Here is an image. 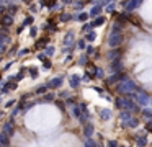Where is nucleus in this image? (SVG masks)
Listing matches in <instances>:
<instances>
[{
	"label": "nucleus",
	"instance_id": "33",
	"mask_svg": "<svg viewBox=\"0 0 152 147\" xmlns=\"http://www.w3.org/2000/svg\"><path fill=\"white\" fill-rule=\"evenodd\" d=\"M131 113H129V111H121V119H126V121H129L131 119Z\"/></svg>",
	"mask_w": 152,
	"mask_h": 147
},
{
	"label": "nucleus",
	"instance_id": "52",
	"mask_svg": "<svg viewBox=\"0 0 152 147\" xmlns=\"http://www.w3.org/2000/svg\"><path fill=\"white\" fill-rule=\"evenodd\" d=\"M118 147H123V146H118Z\"/></svg>",
	"mask_w": 152,
	"mask_h": 147
},
{
	"label": "nucleus",
	"instance_id": "13",
	"mask_svg": "<svg viewBox=\"0 0 152 147\" xmlns=\"http://www.w3.org/2000/svg\"><path fill=\"white\" fill-rule=\"evenodd\" d=\"M80 80H82V78H80L79 75H72V77L69 78V85H70L72 88H77V87L80 85Z\"/></svg>",
	"mask_w": 152,
	"mask_h": 147
},
{
	"label": "nucleus",
	"instance_id": "28",
	"mask_svg": "<svg viewBox=\"0 0 152 147\" xmlns=\"http://www.w3.org/2000/svg\"><path fill=\"white\" fill-rule=\"evenodd\" d=\"M115 105H116V108H118V110H124V103H123V98H116L115 100Z\"/></svg>",
	"mask_w": 152,
	"mask_h": 147
},
{
	"label": "nucleus",
	"instance_id": "8",
	"mask_svg": "<svg viewBox=\"0 0 152 147\" xmlns=\"http://www.w3.org/2000/svg\"><path fill=\"white\" fill-rule=\"evenodd\" d=\"M111 72H113V74H119V72H123V62H121V59L111 61Z\"/></svg>",
	"mask_w": 152,
	"mask_h": 147
},
{
	"label": "nucleus",
	"instance_id": "15",
	"mask_svg": "<svg viewBox=\"0 0 152 147\" xmlns=\"http://www.w3.org/2000/svg\"><path fill=\"white\" fill-rule=\"evenodd\" d=\"M72 18H75V16H74L72 13H61L57 20H59V21H62V23H67V21H70Z\"/></svg>",
	"mask_w": 152,
	"mask_h": 147
},
{
	"label": "nucleus",
	"instance_id": "12",
	"mask_svg": "<svg viewBox=\"0 0 152 147\" xmlns=\"http://www.w3.org/2000/svg\"><path fill=\"white\" fill-rule=\"evenodd\" d=\"M8 144H10V136L7 132H0V146L8 147Z\"/></svg>",
	"mask_w": 152,
	"mask_h": 147
},
{
	"label": "nucleus",
	"instance_id": "50",
	"mask_svg": "<svg viewBox=\"0 0 152 147\" xmlns=\"http://www.w3.org/2000/svg\"><path fill=\"white\" fill-rule=\"evenodd\" d=\"M10 67H12V62H8V64L5 65V69H4V70H8V69H10Z\"/></svg>",
	"mask_w": 152,
	"mask_h": 147
},
{
	"label": "nucleus",
	"instance_id": "55",
	"mask_svg": "<svg viewBox=\"0 0 152 147\" xmlns=\"http://www.w3.org/2000/svg\"><path fill=\"white\" fill-rule=\"evenodd\" d=\"M0 147H2V146H0Z\"/></svg>",
	"mask_w": 152,
	"mask_h": 147
},
{
	"label": "nucleus",
	"instance_id": "51",
	"mask_svg": "<svg viewBox=\"0 0 152 147\" xmlns=\"http://www.w3.org/2000/svg\"><path fill=\"white\" fill-rule=\"evenodd\" d=\"M82 2H83V3H87V2H92V0H82Z\"/></svg>",
	"mask_w": 152,
	"mask_h": 147
},
{
	"label": "nucleus",
	"instance_id": "45",
	"mask_svg": "<svg viewBox=\"0 0 152 147\" xmlns=\"http://www.w3.org/2000/svg\"><path fill=\"white\" fill-rule=\"evenodd\" d=\"M108 147H118V142L116 140H108Z\"/></svg>",
	"mask_w": 152,
	"mask_h": 147
},
{
	"label": "nucleus",
	"instance_id": "47",
	"mask_svg": "<svg viewBox=\"0 0 152 147\" xmlns=\"http://www.w3.org/2000/svg\"><path fill=\"white\" fill-rule=\"evenodd\" d=\"M59 97H62V98H66V97H69V91H61V93H59Z\"/></svg>",
	"mask_w": 152,
	"mask_h": 147
},
{
	"label": "nucleus",
	"instance_id": "14",
	"mask_svg": "<svg viewBox=\"0 0 152 147\" xmlns=\"http://www.w3.org/2000/svg\"><path fill=\"white\" fill-rule=\"evenodd\" d=\"M48 41H49V39H48V36H44V38H39V39L36 41V44H34V48H36V49L46 48V46H48Z\"/></svg>",
	"mask_w": 152,
	"mask_h": 147
},
{
	"label": "nucleus",
	"instance_id": "29",
	"mask_svg": "<svg viewBox=\"0 0 152 147\" xmlns=\"http://www.w3.org/2000/svg\"><path fill=\"white\" fill-rule=\"evenodd\" d=\"M93 29V26H92V23H85V25L82 26V31L83 33H90Z\"/></svg>",
	"mask_w": 152,
	"mask_h": 147
},
{
	"label": "nucleus",
	"instance_id": "41",
	"mask_svg": "<svg viewBox=\"0 0 152 147\" xmlns=\"http://www.w3.org/2000/svg\"><path fill=\"white\" fill-rule=\"evenodd\" d=\"M77 46H79L80 49H85V46H87V44H85V41H83V39H80V41L77 42Z\"/></svg>",
	"mask_w": 152,
	"mask_h": 147
},
{
	"label": "nucleus",
	"instance_id": "31",
	"mask_svg": "<svg viewBox=\"0 0 152 147\" xmlns=\"http://www.w3.org/2000/svg\"><path fill=\"white\" fill-rule=\"evenodd\" d=\"M56 5H57V0H48V2H46V5H44V7H48L49 10H53Z\"/></svg>",
	"mask_w": 152,
	"mask_h": 147
},
{
	"label": "nucleus",
	"instance_id": "23",
	"mask_svg": "<svg viewBox=\"0 0 152 147\" xmlns=\"http://www.w3.org/2000/svg\"><path fill=\"white\" fill-rule=\"evenodd\" d=\"M54 52H56V49H54L53 46H46V48H44V54L49 56V57H51V56H54Z\"/></svg>",
	"mask_w": 152,
	"mask_h": 147
},
{
	"label": "nucleus",
	"instance_id": "11",
	"mask_svg": "<svg viewBox=\"0 0 152 147\" xmlns=\"http://www.w3.org/2000/svg\"><path fill=\"white\" fill-rule=\"evenodd\" d=\"M119 56H121V49H118V48H113L111 51L108 52L110 61H116V59H119Z\"/></svg>",
	"mask_w": 152,
	"mask_h": 147
},
{
	"label": "nucleus",
	"instance_id": "49",
	"mask_svg": "<svg viewBox=\"0 0 152 147\" xmlns=\"http://www.w3.org/2000/svg\"><path fill=\"white\" fill-rule=\"evenodd\" d=\"M62 3H66V5H69V3H74V0H61Z\"/></svg>",
	"mask_w": 152,
	"mask_h": 147
},
{
	"label": "nucleus",
	"instance_id": "21",
	"mask_svg": "<svg viewBox=\"0 0 152 147\" xmlns=\"http://www.w3.org/2000/svg\"><path fill=\"white\" fill-rule=\"evenodd\" d=\"M95 38H96V33L95 31H90V33H85V39H83V41L92 42V41H95Z\"/></svg>",
	"mask_w": 152,
	"mask_h": 147
},
{
	"label": "nucleus",
	"instance_id": "35",
	"mask_svg": "<svg viewBox=\"0 0 152 147\" xmlns=\"http://www.w3.org/2000/svg\"><path fill=\"white\" fill-rule=\"evenodd\" d=\"M87 62H88V56H82V57L79 59V64L80 65H85Z\"/></svg>",
	"mask_w": 152,
	"mask_h": 147
},
{
	"label": "nucleus",
	"instance_id": "7",
	"mask_svg": "<svg viewBox=\"0 0 152 147\" xmlns=\"http://www.w3.org/2000/svg\"><path fill=\"white\" fill-rule=\"evenodd\" d=\"M0 25H2V28H8V26L13 25V16L7 15L5 13L4 16H0Z\"/></svg>",
	"mask_w": 152,
	"mask_h": 147
},
{
	"label": "nucleus",
	"instance_id": "43",
	"mask_svg": "<svg viewBox=\"0 0 152 147\" xmlns=\"http://www.w3.org/2000/svg\"><path fill=\"white\" fill-rule=\"evenodd\" d=\"M30 12H31V13H36V12H38V7L34 5V3H31V5H30Z\"/></svg>",
	"mask_w": 152,
	"mask_h": 147
},
{
	"label": "nucleus",
	"instance_id": "54",
	"mask_svg": "<svg viewBox=\"0 0 152 147\" xmlns=\"http://www.w3.org/2000/svg\"><path fill=\"white\" fill-rule=\"evenodd\" d=\"M100 147H103V146H100Z\"/></svg>",
	"mask_w": 152,
	"mask_h": 147
},
{
	"label": "nucleus",
	"instance_id": "37",
	"mask_svg": "<svg viewBox=\"0 0 152 147\" xmlns=\"http://www.w3.org/2000/svg\"><path fill=\"white\" fill-rule=\"evenodd\" d=\"M30 74H31V77H38V74H39V72H38L36 67H31L30 69Z\"/></svg>",
	"mask_w": 152,
	"mask_h": 147
},
{
	"label": "nucleus",
	"instance_id": "10",
	"mask_svg": "<svg viewBox=\"0 0 152 147\" xmlns=\"http://www.w3.org/2000/svg\"><path fill=\"white\" fill-rule=\"evenodd\" d=\"M93 123H85V126H83V136L87 137V139H90L92 137V134H93Z\"/></svg>",
	"mask_w": 152,
	"mask_h": 147
},
{
	"label": "nucleus",
	"instance_id": "53",
	"mask_svg": "<svg viewBox=\"0 0 152 147\" xmlns=\"http://www.w3.org/2000/svg\"><path fill=\"white\" fill-rule=\"evenodd\" d=\"M0 61H2V57H0Z\"/></svg>",
	"mask_w": 152,
	"mask_h": 147
},
{
	"label": "nucleus",
	"instance_id": "6",
	"mask_svg": "<svg viewBox=\"0 0 152 147\" xmlns=\"http://www.w3.org/2000/svg\"><path fill=\"white\" fill-rule=\"evenodd\" d=\"M8 42H10V36L0 33V54H4V52L7 51V44H8Z\"/></svg>",
	"mask_w": 152,
	"mask_h": 147
},
{
	"label": "nucleus",
	"instance_id": "19",
	"mask_svg": "<svg viewBox=\"0 0 152 147\" xmlns=\"http://www.w3.org/2000/svg\"><path fill=\"white\" fill-rule=\"evenodd\" d=\"M4 132H8V136L13 134V121H10V123L5 124V126H4Z\"/></svg>",
	"mask_w": 152,
	"mask_h": 147
},
{
	"label": "nucleus",
	"instance_id": "17",
	"mask_svg": "<svg viewBox=\"0 0 152 147\" xmlns=\"http://www.w3.org/2000/svg\"><path fill=\"white\" fill-rule=\"evenodd\" d=\"M105 21H106V18H105V16L98 15V16H96V20H93V21H92V26L95 28V26H100V25H103Z\"/></svg>",
	"mask_w": 152,
	"mask_h": 147
},
{
	"label": "nucleus",
	"instance_id": "1",
	"mask_svg": "<svg viewBox=\"0 0 152 147\" xmlns=\"http://www.w3.org/2000/svg\"><path fill=\"white\" fill-rule=\"evenodd\" d=\"M136 87L137 85L134 83L132 80H129V78H126V80H123V82H119V87H118V90L121 91V93H132V90H136Z\"/></svg>",
	"mask_w": 152,
	"mask_h": 147
},
{
	"label": "nucleus",
	"instance_id": "36",
	"mask_svg": "<svg viewBox=\"0 0 152 147\" xmlns=\"http://www.w3.org/2000/svg\"><path fill=\"white\" fill-rule=\"evenodd\" d=\"M85 49H87V56H88V57L93 54V52H95V49H93V46H85Z\"/></svg>",
	"mask_w": 152,
	"mask_h": 147
},
{
	"label": "nucleus",
	"instance_id": "40",
	"mask_svg": "<svg viewBox=\"0 0 152 147\" xmlns=\"http://www.w3.org/2000/svg\"><path fill=\"white\" fill-rule=\"evenodd\" d=\"M5 13H7V7H5V5H0V16H4Z\"/></svg>",
	"mask_w": 152,
	"mask_h": 147
},
{
	"label": "nucleus",
	"instance_id": "18",
	"mask_svg": "<svg viewBox=\"0 0 152 147\" xmlns=\"http://www.w3.org/2000/svg\"><path fill=\"white\" fill-rule=\"evenodd\" d=\"M136 142H137L139 147H145L147 146V136H139L137 139H136Z\"/></svg>",
	"mask_w": 152,
	"mask_h": 147
},
{
	"label": "nucleus",
	"instance_id": "48",
	"mask_svg": "<svg viewBox=\"0 0 152 147\" xmlns=\"http://www.w3.org/2000/svg\"><path fill=\"white\" fill-rule=\"evenodd\" d=\"M0 3H2V5H5V7H7V5H10V0H0Z\"/></svg>",
	"mask_w": 152,
	"mask_h": 147
},
{
	"label": "nucleus",
	"instance_id": "16",
	"mask_svg": "<svg viewBox=\"0 0 152 147\" xmlns=\"http://www.w3.org/2000/svg\"><path fill=\"white\" fill-rule=\"evenodd\" d=\"M100 118H102L103 121H108L110 118H111V110H100Z\"/></svg>",
	"mask_w": 152,
	"mask_h": 147
},
{
	"label": "nucleus",
	"instance_id": "46",
	"mask_svg": "<svg viewBox=\"0 0 152 147\" xmlns=\"http://www.w3.org/2000/svg\"><path fill=\"white\" fill-rule=\"evenodd\" d=\"M28 52H30V51H28V49H21V51L18 52V56H20V57H21V56H26Z\"/></svg>",
	"mask_w": 152,
	"mask_h": 147
},
{
	"label": "nucleus",
	"instance_id": "2",
	"mask_svg": "<svg viewBox=\"0 0 152 147\" xmlns=\"http://www.w3.org/2000/svg\"><path fill=\"white\" fill-rule=\"evenodd\" d=\"M123 39H124L123 33H121V34H110V38H108L110 48H119V46L123 44Z\"/></svg>",
	"mask_w": 152,
	"mask_h": 147
},
{
	"label": "nucleus",
	"instance_id": "34",
	"mask_svg": "<svg viewBox=\"0 0 152 147\" xmlns=\"http://www.w3.org/2000/svg\"><path fill=\"white\" fill-rule=\"evenodd\" d=\"M85 147H96V142L90 137V139H87V142H85Z\"/></svg>",
	"mask_w": 152,
	"mask_h": 147
},
{
	"label": "nucleus",
	"instance_id": "32",
	"mask_svg": "<svg viewBox=\"0 0 152 147\" xmlns=\"http://www.w3.org/2000/svg\"><path fill=\"white\" fill-rule=\"evenodd\" d=\"M34 21V18H33V16H28V18L26 20H25V21L23 23H21V28H25V26H28V25H31V23H33Z\"/></svg>",
	"mask_w": 152,
	"mask_h": 147
},
{
	"label": "nucleus",
	"instance_id": "20",
	"mask_svg": "<svg viewBox=\"0 0 152 147\" xmlns=\"http://www.w3.org/2000/svg\"><path fill=\"white\" fill-rule=\"evenodd\" d=\"M88 18H90V16H88V13H87V12H82V13H79V15H77V18H75V20H77V21L85 23Z\"/></svg>",
	"mask_w": 152,
	"mask_h": 147
},
{
	"label": "nucleus",
	"instance_id": "4",
	"mask_svg": "<svg viewBox=\"0 0 152 147\" xmlns=\"http://www.w3.org/2000/svg\"><path fill=\"white\" fill-rule=\"evenodd\" d=\"M74 41H75V34H74V31L70 29V31H67V34L64 36L62 44H66V46H69L70 49H74Z\"/></svg>",
	"mask_w": 152,
	"mask_h": 147
},
{
	"label": "nucleus",
	"instance_id": "22",
	"mask_svg": "<svg viewBox=\"0 0 152 147\" xmlns=\"http://www.w3.org/2000/svg\"><path fill=\"white\" fill-rule=\"evenodd\" d=\"M100 12H102V7H93L92 10H90V13H88V16H98L100 15Z\"/></svg>",
	"mask_w": 152,
	"mask_h": 147
},
{
	"label": "nucleus",
	"instance_id": "42",
	"mask_svg": "<svg viewBox=\"0 0 152 147\" xmlns=\"http://www.w3.org/2000/svg\"><path fill=\"white\" fill-rule=\"evenodd\" d=\"M38 59H39L41 62H44V61H46V59H48V56H46V54H43V52H41V54H38Z\"/></svg>",
	"mask_w": 152,
	"mask_h": 147
},
{
	"label": "nucleus",
	"instance_id": "9",
	"mask_svg": "<svg viewBox=\"0 0 152 147\" xmlns=\"http://www.w3.org/2000/svg\"><path fill=\"white\" fill-rule=\"evenodd\" d=\"M136 101H137V105H142V106H145V105H149V95L147 93H142V95H136Z\"/></svg>",
	"mask_w": 152,
	"mask_h": 147
},
{
	"label": "nucleus",
	"instance_id": "3",
	"mask_svg": "<svg viewBox=\"0 0 152 147\" xmlns=\"http://www.w3.org/2000/svg\"><path fill=\"white\" fill-rule=\"evenodd\" d=\"M142 2H144V0H128V2H124V3H123L124 12H134V10L137 8Z\"/></svg>",
	"mask_w": 152,
	"mask_h": 147
},
{
	"label": "nucleus",
	"instance_id": "24",
	"mask_svg": "<svg viewBox=\"0 0 152 147\" xmlns=\"http://www.w3.org/2000/svg\"><path fill=\"white\" fill-rule=\"evenodd\" d=\"M141 114H142L144 118H147V119H151V118H152V111L149 110V108H144V110H141Z\"/></svg>",
	"mask_w": 152,
	"mask_h": 147
},
{
	"label": "nucleus",
	"instance_id": "44",
	"mask_svg": "<svg viewBox=\"0 0 152 147\" xmlns=\"http://www.w3.org/2000/svg\"><path fill=\"white\" fill-rule=\"evenodd\" d=\"M43 67L44 69H51V61H48V59H46V61L43 62Z\"/></svg>",
	"mask_w": 152,
	"mask_h": 147
},
{
	"label": "nucleus",
	"instance_id": "39",
	"mask_svg": "<svg viewBox=\"0 0 152 147\" xmlns=\"http://www.w3.org/2000/svg\"><path fill=\"white\" fill-rule=\"evenodd\" d=\"M56 103H57V106L61 108V111H66V103H64V101H59V100H57Z\"/></svg>",
	"mask_w": 152,
	"mask_h": 147
},
{
	"label": "nucleus",
	"instance_id": "30",
	"mask_svg": "<svg viewBox=\"0 0 152 147\" xmlns=\"http://www.w3.org/2000/svg\"><path fill=\"white\" fill-rule=\"evenodd\" d=\"M48 91V87L46 85H43V87H38L36 90H34V93H38V95H43V93H46Z\"/></svg>",
	"mask_w": 152,
	"mask_h": 147
},
{
	"label": "nucleus",
	"instance_id": "38",
	"mask_svg": "<svg viewBox=\"0 0 152 147\" xmlns=\"http://www.w3.org/2000/svg\"><path fill=\"white\" fill-rule=\"evenodd\" d=\"M30 34L33 36V38L38 34V28H36V26H31V28H30Z\"/></svg>",
	"mask_w": 152,
	"mask_h": 147
},
{
	"label": "nucleus",
	"instance_id": "25",
	"mask_svg": "<svg viewBox=\"0 0 152 147\" xmlns=\"http://www.w3.org/2000/svg\"><path fill=\"white\" fill-rule=\"evenodd\" d=\"M128 126L129 127H137L139 126V119H137V118H131L129 123H128Z\"/></svg>",
	"mask_w": 152,
	"mask_h": 147
},
{
	"label": "nucleus",
	"instance_id": "27",
	"mask_svg": "<svg viewBox=\"0 0 152 147\" xmlns=\"http://www.w3.org/2000/svg\"><path fill=\"white\" fill-rule=\"evenodd\" d=\"M56 98H54V93H44V98L41 101H54Z\"/></svg>",
	"mask_w": 152,
	"mask_h": 147
},
{
	"label": "nucleus",
	"instance_id": "26",
	"mask_svg": "<svg viewBox=\"0 0 152 147\" xmlns=\"http://www.w3.org/2000/svg\"><path fill=\"white\" fill-rule=\"evenodd\" d=\"M82 8H83V2L82 0H77V2L74 3V10H75V12H80Z\"/></svg>",
	"mask_w": 152,
	"mask_h": 147
},
{
	"label": "nucleus",
	"instance_id": "5",
	"mask_svg": "<svg viewBox=\"0 0 152 147\" xmlns=\"http://www.w3.org/2000/svg\"><path fill=\"white\" fill-rule=\"evenodd\" d=\"M62 82H64V77H62V75H57V77H54V78H53V80L48 82L46 87H48V88H61Z\"/></svg>",
	"mask_w": 152,
	"mask_h": 147
}]
</instances>
